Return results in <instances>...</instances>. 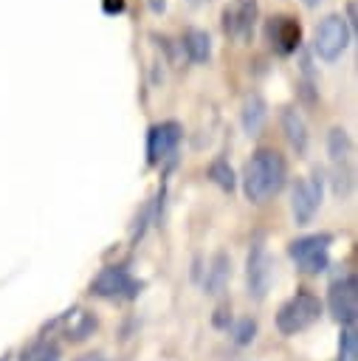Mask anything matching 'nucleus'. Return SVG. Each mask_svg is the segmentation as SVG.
Instances as JSON below:
<instances>
[{
    "mask_svg": "<svg viewBox=\"0 0 358 361\" xmlns=\"http://www.w3.org/2000/svg\"><path fill=\"white\" fill-rule=\"evenodd\" d=\"M288 166L276 149H257L242 172V192L251 203H262L285 186Z\"/></svg>",
    "mask_w": 358,
    "mask_h": 361,
    "instance_id": "obj_1",
    "label": "nucleus"
},
{
    "mask_svg": "<svg viewBox=\"0 0 358 361\" xmlns=\"http://www.w3.org/2000/svg\"><path fill=\"white\" fill-rule=\"evenodd\" d=\"M90 290L96 296H104V299H132V296H138L141 282H135L124 265H107L99 271Z\"/></svg>",
    "mask_w": 358,
    "mask_h": 361,
    "instance_id": "obj_6",
    "label": "nucleus"
},
{
    "mask_svg": "<svg viewBox=\"0 0 358 361\" xmlns=\"http://www.w3.org/2000/svg\"><path fill=\"white\" fill-rule=\"evenodd\" d=\"M338 350H341V361H355V355H358V336H355V327H344V330H341Z\"/></svg>",
    "mask_w": 358,
    "mask_h": 361,
    "instance_id": "obj_17",
    "label": "nucleus"
},
{
    "mask_svg": "<svg viewBox=\"0 0 358 361\" xmlns=\"http://www.w3.org/2000/svg\"><path fill=\"white\" fill-rule=\"evenodd\" d=\"M124 6H127V0H101L104 14H121V11H124Z\"/></svg>",
    "mask_w": 358,
    "mask_h": 361,
    "instance_id": "obj_20",
    "label": "nucleus"
},
{
    "mask_svg": "<svg viewBox=\"0 0 358 361\" xmlns=\"http://www.w3.org/2000/svg\"><path fill=\"white\" fill-rule=\"evenodd\" d=\"M330 243H333L330 234H307V237L293 240L290 248H288V254L299 262V268H302L304 274H319V271H324L327 262H330V257H327Z\"/></svg>",
    "mask_w": 358,
    "mask_h": 361,
    "instance_id": "obj_3",
    "label": "nucleus"
},
{
    "mask_svg": "<svg viewBox=\"0 0 358 361\" xmlns=\"http://www.w3.org/2000/svg\"><path fill=\"white\" fill-rule=\"evenodd\" d=\"M183 51H186V56L192 62H206L211 56V39H209V34L200 31V28H189L183 34Z\"/></svg>",
    "mask_w": 358,
    "mask_h": 361,
    "instance_id": "obj_13",
    "label": "nucleus"
},
{
    "mask_svg": "<svg viewBox=\"0 0 358 361\" xmlns=\"http://www.w3.org/2000/svg\"><path fill=\"white\" fill-rule=\"evenodd\" d=\"M34 361H59V350H54V347H51L48 353H42V355H39V358H34Z\"/></svg>",
    "mask_w": 358,
    "mask_h": 361,
    "instance_id": "obj_21",
    "label": "nucleus"
},
{
    "mask_svg": "<svg viewBox=\"0 0 358 361\" xmlns=\"http://www.w3.org/2000/svg\"><path fill=\"white\" fill-rule=\"evenodd\" d=\"M327 305H330V313L335 316V322H341L344 327H355V319H358V279H355V274H347L330 285Z\"/></svg>",
    "mask_w": 358,
    "mask_h": 361,
    "instance_id": "obj_4",
    "label": "nucleus"
},
{
    "mask_svg": "<svg viewBox=\"0 0 358 361\" xmlns=\"http://www.w3.org/2000/svg\"><path fill=\"white\" fill-rule=\"evenodd\" d=\"M257 25V0H234L223 8V28L240 42H248L254 37Z\"/></svg>",
    "mask_w": 358,
    "mask_h": 361,
    "instance_id": "obj_7",
    "label": "nucleus"
},
{
    "mask_svg": "<svg viewBox=\"0 0 358 361\" xmlns=\"http://www.w3.org/2000/svg\"><path fill=\"white\" fill-rule=\"evenodd\" d=\"M319 3H321V0H304V6H310V8H313V6H319Z\"/></svg>",
    "mask_w": 358,
    "mask_h": 361,
    "instance_id": "obj_24",
    "label": "nucleus"
},
{
    "mask_svg": "<svg viewBox=\"0 0 358 361\" xmlns=\"http://www.w3.org/2000/svg\"><path fill=\"white\" fill-rule=\"evenodd\" d=\"M79 361H104L101 355H85V358H79Z\"/></svg>",
    "mask_w": 358,
    "mask_h": 361,
    "instance_id": "obj_23",
    "label": "nucleus"
},
{
    "mask_svg": "<svg viewBox=\"0 0 358 361\" xmlns=\"http://www.w3.org/2000/svg\"><path fill=\"white\" fill-rule=\"evenodd\" d=\"M149 8H152L155 14H161V11L166 8V0H149Z\"/></svg>",
    "mask_w": 358,
    "mask_h": 361,
    "instance_id": "obj_22",
    "label": "nucleus"
},
{
    "mask_svg": "<svg viewBox=\"0 0 358 361\" xmlns=\"http://www.w3.org/2000/svg\"><path fill=\"white\" fill-rule=\"evenodd\" d=\"M268 42H271L273 51L282 54V56L293 54V51L299 48V42H302V28H299V23H296L293 17H273V20L268 23Z\"/></svg>",
    "mask_w": 358,
    "mask_h": 361,
    "instance_id": "obj_11",
    "label": "nucleus"
},
{
    "mask_svg": "<svg viewBox=\"0 0 358 361\" xmlns=\"http://www.w3.org/2000/svg\"><path fill=\"white\" fill-rule=\"evenodd\" d=\"M254 330H257V324H254L251 319H242V322L237 324V333H234V336H237L240 344H248V341L254 338Z\"/></svg>",
    "mask_w": 358,
    "mask_h": 361,
    "instance_id": "obj_19",
    "label": "nucleus"
},
{
    "mask_svg": "<svg viewBox=\"0 0 358 361\" xmlns=\"http://www.w3.org/2000/svg\"><path fill=\"white\" fill-rule=\"evenodd\" d=\"M282 127H285V135L290 141V147L296 152H304L307 149V127H304V118L296 113V110H282Z\"/></svg>",
    "mask_w": 358,
    "mask_h": 361,
    "instance_id": "obj_12",
    "label": "nucleus"
},
{
    "mask_svg": "<svg viewBox=\"0 0 358 361\" xmlns=\"http://www.w3.org/2000/svg\"><path fill=\"white\" fill-rule=\"evenodd\" d=\"M180 135L183 133H180V124L178 121H161V124H155L149 130V135H147V158H149V164H158V161L169 158L175 152Z\"/></svg>",
    "mask_w": 358,
    "mask_h": 361,
    "instance_id": "obj_10",
    "label": "nucleus"
},
{
    "mask_svg": "<svg viewBox=\"0 0 358 361\" xmlns=\"http://www.w3.org/2000/svg\"><path fill=\"white\" fill-rule=\"evenodd\" d=\"M262 124H265V102H262V96L251 93L242 104V130L248 135H257L262 130Z\"/></svg>",
    "mask_w": 358,
    "mask_h": 361,
    "instance_id": "obj_14",
    "label": "nucleus"
},
{
    "mask_svg": "<svg viewBox=\"0 0 358 361\" xmlns=\"http://www.w3.org/2000/svg\"><path fill=\"white\" fill-rule=\"evenodd\" d=\"M209 178L220 186V189H226V192H231L234 189V172H231V166L226 164V161H214L211 166H209Z\"/></svg>",
    "mask_w": 358,
    "mask_h": 361,
    "instance_id": "obj_16",
    "label": "nucleus"
},
{
    "mask_svg": "<svg viewBox=\"0 0 358 361\" xmlns=\"http://www.w3.org/2000/svg\"><path fill=\"white\" fill-rule=\"evenodd\" d=\"M319 316H321V302L313 293L299 290L296 296H290L279 307V313H276V330L282 336H293V333L307 330L313 322H319Z\"/></svg>",
    "mask_w": 358,
    "mask_h": 361,
    "instance_id": "obj_2",
    "label": "nucleus"
},
{
    "mask_svg": "<svg viewBox=\"0 0 358 361\" xmlns=\"http://www.w3.org/2000/svg\"><path fill=\"white\" fill-rule=\"evenodd\" d=\"M350 42V28H347V20L338 17V14H327L319 28H316V54L324 59V62H335L344 48Z\"/></svg>",
    "mask_w": 358,
    "mask_h": 361,
    "instance_id": "obj_5",
    "label": "nucleus"
},
{
    "mask_svg": "<svg viewBox=\"0 0 358 361\" xmlns=\"http://www.w3.org/2000/svg\"><path fill=\"white\" fill-rule=\"evenodd\" d=\"M271 279H273V262L268 257L265 243L257 240L251 245V254H248V293L254 299H265V293L271 288Z\"/></svg>",
    "mask_w": 358,
    "mask_h": 361,
    "instance_id": "obj_8",
    "label": "nucleus"
},
{
    "mask_svg": "<svg viewBox=\"0 0 358 361\" xmlns=\"http://www.w3.org/2000/svg\"><path fill=\"white\" fill-rule=\"evenodd\" d=\"M347 152H350V138H347V133H344L341 127L330 130V155H333L335 161H341Z\"/></svg>",
    "mask_w": 358,
    "mask_h": 361,
    "instance_id": "obj_18",
    "label": "nucleus"
},
{
    "mask_svg": "<svg viewBox=\"0 0 358 361\" xmlns=\"http://www.w3.org/2000/svg\"><path fill=\"white\" fill-rule=\"evenodd\" d=\"M319 203H321V178L319 175H310V178H302V180H296V186H293V217H296V223H310L313 220V214H316V209H319Z\"/></svg>",
    "mask_w": 358,
    "mask_h": 361,
    "instance_id": "obj_9",
    "label": "nucleus"
},
{
    "mask_svg": "<svg viewBox=\"0 0 358 361\" xmlns=\"http://www.w3.org/2000/svg\"><path fill=\"white\" fill-rule=\"evenodd\" d=\"M228 276H231V259H228L226 254H214L211 268H209V274H206V290H209V293H220L223 285L228 282Z\"/></svg>",
    "mask_w": 358,
    "mask_h": 361,
    "instance_id": "obj_15",
    "label": "nucleus"
}]
</instances>
